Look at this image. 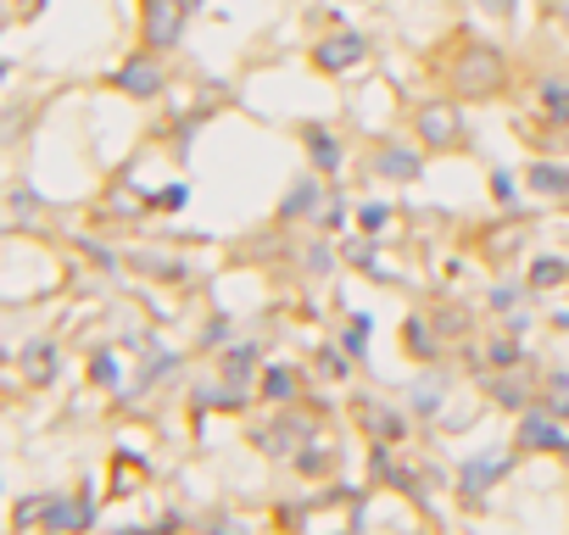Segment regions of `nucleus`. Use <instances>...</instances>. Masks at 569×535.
Masks as SVG:
<instances>
[{"instance_id": "f257e3e1", "label": "nucleus", "mask_w": 569, "mask_h": 535, "mask_svg": "<svg viewBox=\"0 0 569 535\" xmlns=\"http://www.w3.org/2000/svg\"><path fill=\"white\" fill-rule=\"evenodd\" d=\"M502 84H508L502 51H497L491 40H469V46L458 51V62H452V90H458L463 101H491V95H502Z\"/></svg>"}, {"instance_id": "f03ea898", "label": "nucleus", "mask_w": 569, "mask_h": 535, "mask_svg": "<svg viewBox=\"0 0 569 535\" xmlns=\"http://www.w3.org/2000/svg\"><path fill=\"white\" fill-rule=\"evenodd\" d=\"M413 129H419V140H425L430 151H452V145L463 140V118H458V107H447V101H425L419 118H413Z\"/></svg>"}, {"instance_id": "7ed1b4c3", "label": "nucleus", "mask_w": 569, "mask_h": 535, "mask_svg": "<svg viewBox=\"0 0 569 535\" xmlns=\"http://www.w3.org/2000/svg\"><path fill=\"white\" fill-rule=\"evenodd\" d=\"M369 57V40L363 34H336V40H325L319 51H313V62L325 68V73H347V68H358Z\"/></svg>"}, {"instance_id": "20e7f679", "label": "nucleus", "mask_w": 569, "mask_h": 535, "mask_svg": "<svg viewBox=\"0 0 569 535\" xmlns=\"http://www.w3.org/2000/svg\"><path fill=\"white\" fill-rule=\"evenodd\" d=\"M118 84H123L129 95H140V101H146V95H157V90H162V68H157L151 57H134V62H123V68H118Z\"/></svg>"}, {"instance_id": "39448f33", "label": "nucleus", "mask_w": 569, "mask_h": 535, "mask_svg": "<svg viewBox=\"0 0 569 535\" xmlns=\"http://www.w3.org/2000/svg\"><path fill=\"white\" fill-rule=\"evenodd\" d=\"M525 184H530V195H547V201H563V195H569V168H563V162H530V173H525Z\"/></svg>"}, {"instance_id": "423d86ee", "label": "nucleus", "mask_w": 569, "mask_h": 535, "mask_svg": "<svg viewBox=\"0 0 569 535\" xmlns=\"http://www.w3.org/2000/svg\"><path fill=\"white\" fill-rule=\"evenodd\" d=\"M302 140H308V157H313V168H319V173H336V168H341V145H336V134H330V129L308 123V129H302Z\"/></svg>"}, {"instance_id": "0eeeda50", "label": "nucleus", "mask_w": 569, "mask_h": 535, "mask_svg": "<svg viewBox=\"0 0 569 535\" xmlns=\"http://www.w3.org/2000/svg\"><path fill=\"white\" fill-rule=\"evenodd\" d=\"M375 168H380V179H397V184H413L425 162H419V151H402V145H386Z\"/></svg>"}, {"instance_id": "6e6552de", "label": "nucleus", "mask_w": 569, "mask_h": 535, "mask_svg": "<svg viewBox=\"0 0 569 535\" xmlns=\"http://www.w3.org/2000/svg\"><path fill=\"white\" fill-rule=\"evenodd\" d=\"M146 40L173 46L179 40V12H168V0H146Z\"/></svg>"}, {"instance_id": "1a4fd4ad", "label": "nucleus", "mask_w": 569, "mask_h": 535, "mask_svg": "<svg viewBox=\"0 0 569 535\" xmlns=\"http://www.w3.org/2000/svg\"><path fill=\"white\" fill-rule=\"evenodd\" d=\"M563 280H569V262H563V256L530 262V291H552V285H563Z\"/></svg>"}, {"instance_id": "9d476101", "label": "nucleus", "mask_w": 569, "mask_h": 535, "mask_svg": "<svg viewBox=\"0 0 569 535\" xmlns=\"http://www.w3.org/2000/svg\"><path fill=\"white\" fill-rule=\"evenodd\" d=\"M319 206V184L313 179H302L291 195H284V206H279V218H302V212H313Z\"/></svg>"}, {"instance_id": "9b49d317", "label": "nucleus", "mask_w": 569, "mask_h": 535, "mask_svg": "<svg viewBox=\"0 0 569 535\" xmlns=\"http://www.w3.org/2000/svg\"><path fill=\"white\" fill-rule=\"evenodd\" d=\"M519 240H525V223H502V229H491V234H486V251H491V256H508Z\"/></svg>"}, {"instance_id": "f8f14e48", "label": "nucleus", "mask_w": 569, "mask_h": 535, "mask_svg": "<svg viewBox=\"0 0 569 535\" xmlns=\"http://www.w3.org/2000/svg\"><path fill=\"white\" fill-rule=\"evenodd\" d=\"M530 441H536V446H558V430H552V424L536 413V418L525 424V446H530Z\"/></svg>"}, {"instance_id": "ddd939ff", "label": "nucleus", "mask_w": 569, "mask_h": 535, "mask_svg": "<svg viewBox=\"0 0 569 535\" xmlns=\"http://www.w3.org/2000/svg\"><path fill=\"white\" fill-rule=\"evenodd\" d=\"M541 101H547L558 118H569V84H541Z\"/></svg>"}, {"instance_id": "4468645a", "label": "nucleus", "mask_w": 569, "mask_h": 535, "mask_svg": "<svg viewBox=\"0 0 569 535\" xmlns=\"http://www.w3.org/2000/svg\"><path fill=\"white\" fill-rule=\"evenodd\" d=\"M386 218H391L386 206H369V212H363V229H375V234H380V229H386Z\"/></svg>"}, {"instance_id": "2eb2a0df", "label": "nucleus", "mask_w": 569, "mask_h": 535, "mask_svg": "<svg viewBox=\"0 0 569 535\" xmlns=\"http://www.w3.org/2000/svg\"><path fill=\"white\" fill-rule=\"evenodd\" d=\"M480 7H491L497 18H508V12H513V0H480Z\"/></svg>"}]
</instances>
